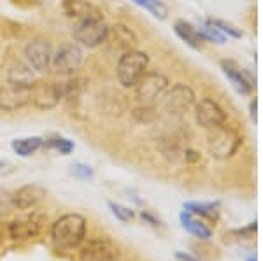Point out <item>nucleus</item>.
I'll list each match as a JSON object with an SVG mask.
<instances>
[{
	"instance_id": "1",
	"label": "nucleus",
	"mask_w": 263,
	"mask_h": 261,
	"mask_svg": "<svg viewBox=\"0 0 263 261\" xmlns=\"http://www.w3.org/2000/svg\"><path fill=\"white\" fill-rule=\"evenodd\" d=\"M49 237L58 249H78L86 240V219L81 214H63L51 225Z\"/></svg>"
},
{
	"instance_id": "2",
	"label": "nucleus",
	"mask_w": 263,
	"mask_h": 261,
	"mask_svg": "<svg viewBox=\"0 0 263 261\" xmlns=\"http://www.w3.org/2000/svg\"><path fill=\"white\" fill-rule=\"evenodd\" d=\"M149 65V56L137 49L125 51L118 60L116 77L123 88H135L137 83L144 77Z\"/></svg>"
},
{
	"instance_id": "3",
	"label": "nucleus",
	"mask_w": 263,
	"mask_h": 261,
	"mask_svg": "<svg viewBox=\"0 0 263 261\" xmlns=\"http://www.w3.org/2000/svg\"><path fill=\"white\" fill-rule=\"evenodd\" d=\"M72 35L76 42L84 48H99L102 42L107 41L109 27L104 18H90L83 21H76L72 28Z\"/></svg>"
},
{
	"instance_id": "4",
	"label": "nucleus",
	"mask_w": 263,
	"mask_h": 261,
	"mask_svg": "<svg viewBox=\"0 0 263 261\" xmlns=\"http://www.w3.org/2000/svg\"><path fill=\"white\" fill-rule=\"evenodd\" d=\"M72 91V83H37L32 88V102L41 111H51L67 93Z\"/></svg>"
},
{
	"instance_id": "5",
	"label": "nucleus",
	"mask_w": 263,
	"mask_h": 261,
	"mask_svg": "<svg viewBox=\"0 0 263 261\" xmlns=\"http://www.w3.org/2000/svg\"><path fill=\"white\" fill-rule=\"evenodd\" d=\"M84 62L83 48L76 42H65L62 44L57 51L53 53V60H51V70H54L60 75H70L76 70L81 69Z\"/></svg>"
},
{
	"instance_id": "6",
	"label": "nucleus",
	"mask_w": 263,
	"mask_h": 261,
	"mask_svg": "<svg viewBox=\"0 0 263 261\" xmlns=\"http://www.w3.org/2000/svg\"><path fill=\"white\" fill-rule=\"evenodd\" d=\"M32 102V88L18 86L9 81L0 83V111L14 112Z\"/></svg>"
},
{
	"instance_id": "7",
	"label": "nucleus",
	"mask_w": 263,
	"mask_h": 261,
	"mask_svg": "<svg viewBox=\"0 0 263 261\" xmlns=\"http://www.w3.org/2000/svg\"><path fill=\"white\" fill-rule=\"evenodd\" d=\"M25 60L37 74H44L51 70V60H53V48L49 41L33 39L25 46Z\"/></svg>"
},
{
	"instance_id": "8",
	"label": "nucleus",
	"mask_w": 263,
	"mask_h": 261,
	"mask_svg": "<svg viewBox=\"0 0 263 261\" xmlns=\"http://www.w3.org/2000/svg\"><path fill=\"white\" fill-rule=\"evenodd\" d=\"M118 249L107 238H90L79 246V261H116Z\"/></svg>"
},
{
	"instance_id": "9",
	"label": "nucleus",
	"mask_w": 263,
	"mask_h": 261,
	"mask_svg": "<svg viewBox=\"0 0 263 261\" xmlns=\"http://www.w3.org/2000/svg\"><path fill=\"white\" fill-rule=\"evenodd\" d=\"M42 228H44V216L33 212L11 221L7 226V233L12 240H30L41 233Z\"/></svg>"
},
{
	"instance_id": "10",
	"label": "nucleus",
	"mask_w": 263,
	"mask_h": 261,
	"mask_svg": "<svg viewBox=\"0 0 263 261\" xmlns=\"http://www.w3.org/2000/svg\"><path fill=\"white\" fill-rule=\"evenodd\" d=\"M239 144H240V140H239V137L235 135V132L230 128H224V125L219 126V128L211 130L209 151L213 156H216V158L232 156V154L237 151Z\"/></svg>"
},
{
	"instance_id": "11",
	"label": "nucleus",
	"mask_w": 263,
	"mask_h": 261,
	"mask_svg": "<svg viewBox=\"0 0 263 261\" xmlns=\"http://www.w3.org/2000/svg\"><path fill=\"white\" fill-rule=\"evenodd\" d=\"M167 90H168V79L160 72H146L144 77L137 83V86H135L137 98L144 104L153 102V100L163 96L167 93Z\"/></svg>"
},
{
	"instance_id": "12",
	"label": "nucleus",
	"mask_w": 263,
	"mask_h": 261,
	"mask_svg": "<svg viewBox=\"0 0 263 261\" xmlns=\"http://www.w3.org/2000/svg\"><path fill=\"white\" fill-rule=\"evenodd\" d=\"M195 117H197V123L207 130L219 128V126H223L224 121H227L224 111L213 98H203L202 102L197 105Z\"/></svg>"
},
{
	"instance_id": "13",
	"label": "nucleus",
	"mask_w": 263,
	"mask_h": 261,
	"mask_svg": "<svg viewBox=\"0 0 263 261\" xmlns=\"http://www.w3.org/2000/svg\"><path fill=\"white\" fill-rule=\"evenodd\" d=\"M46 196V189L37 183L25 184L18 191L12 193V205L18 210H30L41 204Z\"/></svg>"
},
{
	"instance_id": "14",
	"label": "nucleus",
	"mask_w": 263,
	"mask_h": 261,
	"mask_svg": "<svg viewBox=\"0 0 263 261\" xmlns=\"http://www.w3.org/2000/svg\"><path fill=\"white\" fill-rule=\"evenodd\" d=\"M195 102V93L192 88H188L186 84H176L171 91H168L167 98H165V107L174 114H182L184 111H188Z\"/></svg>"
},
{
	"instance_id": "15",
	"label": "nucleus",
	"mask_w": 263,
	"mask_h": 261,
	"mask_svg": "<svg viewBox=\"0 0 263 261\" xmlns=\"http://www.w3.org/2000/svg\"><path fill=\"white\" fill-rule=\"evenodd\" d=\"M62 7L63 12L69 18H74L76 21H83L90 18H104L99 7L93 6L88 0H63Z\"/></svg>"
},
{
	"instance_id": "16",
	"label": "nucleus",
	"mask_w": 263,
	"mask_h": 261,
	"mask_svg": "<svg viewBox=\"0 0 263 261\" xmlns=\"http://www.w3.org/2000/svg\"><path fill=\"white\" fill-rule=\"evenodd\" d=\"M223 67V72L224 75L228 77V81L232 83L233 90L237 91L239 95H248L249 91H251L253 88V79L249 77L248 74L244 72V70L237 69L235 65H233L232 62H223L221 63Z\"/></svg>"
},
{
	"instance_id": "17",
	"label": "nucleus",
	"mask_w": 263,
	"mask_h": 261,
	"mask_svg": "<svg viewBox=\"0 0 263 261\" xmlns=\"http://www.w3.org/2000/svg\"><path fill=\"white\" fill-rule=\"evenodd\" d=\"M7 81L18 86L33 88L39 83V79H37V72L28 63H14L7 72Z\"/></svg>"
},
{
	"instance_id": "18",
	"label": "nucleus",
	"mask_w": 263,
	"mask_h": 261,
	"mask_svg": "<svg viewBox=\"0 0 263 261\" xmlns=\"http://www.w3.org/2000/svg\"><path fill=\"white\" fill-rule=\"evenodd\" d=\"M179 219L182 223V228L188 231V233H192L193 237L207 240V238H211V235H213L211 228H207L200 219H197V217H195L192 212H188V210H182Z\"/></svg>"
},
{
	"instance_id": "19",
	"label": "nucleus",
	"mask_w": 263,
	"mask_h": 261,
	"mask_svg": "<svg viewBox=\"0 0 263 261\" xmlns=\"http://www.w3.org/2000/svg\"><path fill=\"white\" fill-rule=\"evenodd\" d=\"M12 151H14L18 156L21 158H28L32 154H35L37 151L44 146V140L41 137H23V138H16L12 140Z\"/></svg>"
},
{
	"instance_id": "20",
	"label": "nucleus",
	"mask_w": 263,
	"mask_h": 261,
	"mask_svg": "<svg viewBox=\"0 0 263 261\" xmlns=\"http://www.w3.org/2000/svg\"><path fill=\"white\" fill-rule=\"evenodd\" d=\"M174 30H176V33L179 35V39L184 41L190 48L200 49L202 37H200V33H198V30L193 27V25L186 23V21H177V23L174 25Z\"/></svg>"
},
{
	"instance_id": "21",
	"label": "nucleus",
	"mask_w": 263,
	"mask_h": 261,
	"mask_svg": "<svg viewBox=\"0 0 263 261\" xmlns=\"http://www.w3.org/2000/svg\"><path fill=\"white\" fill-rule=\"evenodd\" d=\"M184 210L192 212L193 216H202L205 219H218V204H198V202H188L184 204Z\"/></svg>"
},
{
	"instance_id": "22",
	"label": "nucleus",
	"mask_w": 263,
	"mask_h": 261,
	"mask_svg": "<svg viewBox=\"0 0 263 261\" xmlns=\"http://www.w3.org/2000/svg\"><path fill=\"white\" fill-rule=\"evenodd\" d=\"M135 6L142 7V9L149 11L155 18L158 19H167L168 16V7L165 6L162 0H132Z\"/></svg>"
},
{
	"instance_id": "23",
	"label": "nucleus",
	"mask_w": 263,
	"mask_h": 261,
	"mask_svg": "<svg viewBox=\"0 0 263 261\" xmlns=\"http://www.w3.org/2000/svg\"><path fill=\"white\" fill-rule=\"evenodd\" d=\"M112 33H114V41L118 42V46L123 49H126V51H130V49L135 46V42H137V37L134 35V32H132L130 28L123 27V25L114 27Z\"/></svg>"
},
{
	"instance_id": "24",
	"label": "nucleus",
	"mask_w": 263,
	"mask_h": 261,
	"mask_svg": "<svg viewBox=\"0 0 263 261\" xmlns=\"http://www.w3.org/2000/svg\"><path fill=\"white\" fill-rule=\"evenodd\" d=\"M198 33H200L202 41H211V42H218V44H223L224 41H227V35L221 33L218 30V28L214 27L211 21H205V23H202L200 27L197 28Z\"/></svg>"
},
{
	"instance_id": "25",
	"label": "nucleus",
	"mask_w": 263,
	"mask_h": 261,
	"mask_svg": "<svg viewBox=\"0 0 263 261\" xmlns=\"http://www.w3.org/2000/svg\"><path fill=\"white\" fill-rule=\"evenodd\" d=\"M46 146L51 147V149H57L60 154H70L72 149H74V144L69 138H63V137H54V138H49L46 142Z\"/></svg>"
},
{
	"instance_id": "26",
	"label": "nucleus",
	"mask_w": 263,
	"mask_h": 261,
	"mask_svg": "<svg viewBox=\"0 0 263 261\" xmlns=\"http://www.w3.org/2000/svg\"><path fill=\"white\" fill-rule=\"evenodd\" d=\"M109 209L112 210V214H114V217L116 219H120L123 223H128L134 219V210L128 209V207H125V205H120V204H114V202H109Z\"/></svg>"
},
{
	"instance_id": "27",
	"label": "nucleus",
	"mask_w": 263,
	"mask_h": 261,
	"mask_svg": "<svg viewBox=\"0 0 263 261\" xmlns=\"http://www.w3.org/2000/svg\"><path fill=\"white\" fill-rule=\"evenodd\" d=\"M211 23L214 25L216 28H218L219 32L224 33V35L228 37H235V39H239V37H242V32L237 30L235 27H232L230 23H227V21H221V19H209Z\"/></svg>"
},
{
	"instance_id": "28",
	"label": "nucleus",
	"mask_w": 263,
	"mask_h": 261,
	"mask_svg": "<svg viewBox=\"0 0 263 261\" xmlns=\"http://www.w3.org/2000/svg\"><path fill=\"white\" fill-rule=\"evenodd\" d=\"M12 209H14V205H12V195H9L6 189H0V217L7 216Z\"/></svg>"
},
{
	"instance_id": "29",
	"label": "nucleus",
	"mask_w": 263,
	"mask_h": 261,
	"mask_svg": "<svg viewBox=\"0 0 263 261\" xmlns=\"http://www.w3.org/2000/svg\"><path fill=\"white\" fill-rule=\"evenodd\" d=\"M72 174H74L78 179H83V180L93 179V170L88 165H83V163H76V165L72 167Z\"/></svg>"
},
{
	"instance_id": "30",
	"label": "nucleus",
	"mask_w": 263,
	"mask_h": 261,
	"mask_svg": "<svg viewBox=\"0 0 263 261\" xmlns=\"http://www.w3.org/2000/svg\"><path fill=\"white\" fill-rule=\"evenodd\" d=\"M251 117H253V121H256V100L251 102Z\"/></svg>"
},
{
	"instance_id": "31",
	"label": "nucleus",
	"mask_w": 263,
	"mask_h": 261,
	"mask_svg": "<svg viewBox=\"0 0 263 261\" xmlns=\"http://www.w3.org/2000/svg\"><path fill=\"white\" fill-rule=\"evenodd\" d=\"M2 238H4V230H2V225H0V244H2Z\"/></svg>"
},
{
	"instance_id": "32",
	"label": "nucleus",
	"mask_w": 263,
	"mask_h": 261,
	"mask_svg": "<svg viewBox=\"0 0 263 261\" xmlns=\"http://www.w3.org/2000/svg\"><path fill=\"white\" fill-rule=\"evenodd\" d=\"M4 167V162H0V168H2Z\"/></svg>"
}]
</instances>
